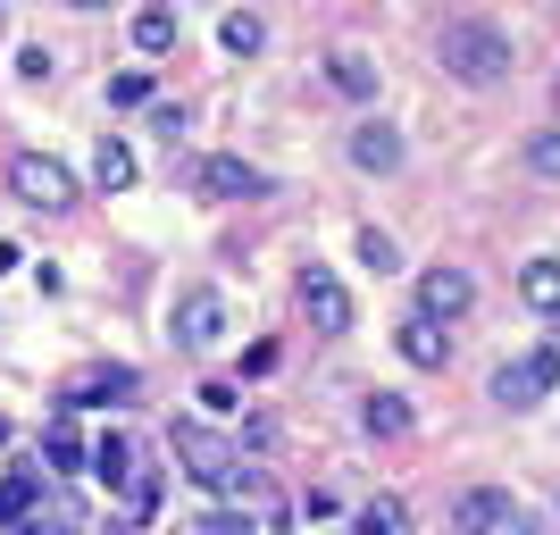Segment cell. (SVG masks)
<instances>
[{"label":"cell","mask_w":560,"mask_h":535,"mask_svg":"<svg viewBox=\"0 0 560 535\" xmlns=\"http://www.w3.org/2000/svg\"><path fill=\"white\" fill-rule=\"evenodd\" d=\"M135 394H142V376L117 369V360H93V369L68 376V410H84V402H135Z\"/></svg>","instance_id":"cell-7"},{"label":"cell","mask_w":560,"mask_h":535,"mask_svg":"<svg viewBox=\"0 0 560 535\" xmlns=\"http://www.w3.org/2000/svg\"><path fill=\"white\" fill-rule=\"evenodd\" d=\"M43 452H50V468H59V477H75V468L93 461V452H84V435H75V419H68V410H50V427H43Z\"/></svg>","instance_id":"cell-14"},{"label":"cell","mask_w":560,"mask_h":535,"mask_svg":"<svg viewBox=\"0 0 560 535\" xmlns=\"http://www.w3.org/2000/svg\"><path fill=\"white\" fill-rule=\"evenodd\" d=\"M93 477H101V486H126V493H135V477H142L135 443H126V435H101V443H93Z\"/></svg>","instance_id":"cell-15"},{"label":"cell","mask_w":560,"mask_h":535,"mask_svg":"<svg viewBox=\"0 0 560 535\" xmlns=\"http://www.w3.org/2000/svg\"><path fill=\"white\" fill-rule=\"evenodd\" d=\"M435 59H444V75H460V84H502V75H511V34L493 18H452L444 34H435Z\"/></svg>","instance_id":"cell-1"},{"label":"cell","mask_w":560,"mask_h":535,"mask_svg":"<svg viewBox=\"0 0 560 535\" xmlns=\"http://www.w3.org/2000/svg\"><path fill=\"white\" fill-rule=\"evenodd\" d=\"M259 43H268V34H259V18H243V9H234V18H226V50H243V59H252Z\"/></svg>","instance_id":"cell-24"},{"label":"cell","mask_w":560,"mask_h":535,"mask_svg":"<svg viewBox=\"0 0 560 535\" xmlns=\"http://www.w3.org/2000/svg\"><path fill=\"white\" fill-rule=\"evenodd\" d=\"M9 535H50V519H18V527H9Z\"/></svg>","instance_id":"cell-26"},{"label":"cell","mask_w":560,"mask_h":535,"mask_svg":"<svg viewBox=\"0 0 560 535\" xmlns=\"http://www.w3.org/2000/svg\"><path fill=\"white\" fill-rule=\"evenodd\" d=\"M192 185L210 193V201H252V193H268V176L252 160H234V151H210V160L192 167Z\"/></svg>","instance_id":"cell-6"},{"label":"cell","mask_w":560,"mask_h":535,"mask_svg":"<svg viewBox=\"0 0 560 535\" xmlns=\"http://www.w3.org/2000/svg\"><path fill=\"white\" fill-rule=\"evenodd\" d=\"M327 84H335V93H343V101H369L376 93V68H369V50H327Z\"/></svg>","instance_id":"cell-13"},{"label":"cell","mask_w":560,"mask_h":535,"mask_svg":"<svg viewBox=\"0 0 560 535\" xmlns=\"http://www.w3.org/2000/svg\"><path fill=\"white\" fill-rule=\"evenodd\" d=\"M527 167L560 185V135H552V126H544V135H527Z\"/></svg>","instance_id":"cell-23"},{"label":"cell","mask_w":560,"mask_h":535,"mask_svg":"<svg viewBox=\"0 0 560 535\" xmlns=\"http://www.w3.org/2000/svg\"><path fill=\"white\" fill-rule=\"evenodd\" d=\"M518 293H527V310H544V318L560 326V259H527V268H518Z\"/></svg>","instance_id":"cell-16"},{"label":"cell","mask_w":560,"mask_h":535,"mask_svg":"<svg viewBox=\"0 0 560 535\" xmlns=\"http://www.w3.org/2000/svg\"><path fill=\"white\" fill-rule=\"evenodd\" d=\"M493 527H511V493L502 486H468L460 502H452V535H493Z\"/></svg>","instance_id":"cell-9"},{"label":"cell","mask_w":560,"mask_h":535,"mask_svg":"<svg viewBox=\"0 0 560 535\" xmlns=\"http://www.w3.org/2000/svg\"><path fill=\"white\" fill-rule=\"evenodd\" d=\"M468 302H477V277H468V268H452V259L419 277V318L452 326V318H468Z\"/></svg>","instance_id":"cell-5"},{"label":"cell","mask_w":560,"mask_h":535,"mask_svg":"<svg viewBox=\"0 0 560 535\" xmlns=\"http://www.w3.org/2000/svg\"><path fill=\"white\" fill-rule=\"evenodd\" d=\"M302 318L318 326V335H343L351 326V293L327 277V268H302Z\"/></svg>","instance_id":"cell-8"},{"label":"cell","mask_w":560,"mask_h":535,"mask_svg":"<svg viewBox=\"0 0 560 535\" xmlns=\"http://www.w3.org/2000/svg\"><path fill=\"white\" fill-rule=\"evenodd\" d=\"M394 344H401V360H410V369H444V360H452V335H444L435 318H410Z\"/></svg>","instance_id":"cell-12"},{"label":"cell","mask_w":560,"mask_h":535,"mask_svg":"<svg viewBox=\"0 0 560 535\" xmlns=\"http://www.w3.org/2000/svg\"><path fill=\"white\" fill-rule=\"evenodd\" d=\"M135 43L142 50H167V43H176V18H167V9H142V18H135Z\"/></svg>","instance_id":"cell-22"},{"label":"cell","mask_w":560,"mask_h":535,"mask_svg":"<svg viewBox=\"0 0 560 535\" xmlns=\"http://www.w3.org/2000/svg\"><path fill=\"white\" fill-rule=\"evenodd\" d=\"M101 185H109V193H126V185H135V176H142V167H135V151H126V142H101Z\"/></svg>","instance_id":"cell-20"},{"label":"cell","mask_w":560,"mask_h":535,"mask_svg":"<svg viewBox=\"0 0 560 535\" xmlns=\"http://www.w3.org/2000/svg\"><path fill=\"white\" fill-rule=\"evenodd\" d=\"M218 326H226V302H218L210 284H192L185 302H176V344H218Z\"/></svg>","instance_id":"cell-10"},{"label":"cell","mask_w":560,"mask_h":535,"mask_svg":"<svg viewBox=\"0 0 560 535\" xmlns=\"http://www.w3.org/2000/svg\"><path fill=\"white\" fill-rule=\"evenodd\" d=\"M9 185H18L25 210H75V176L50 160V151H18V160H9Z\"/></svg>","instance_id":"cell-4"},{"label":"cell","mask_w":560,"mask_h":535,"mask_svg":"<svg viewBox=\"0 0 560 535\" xmlns=\"http://www.w3.org/2000/svg\"><path fill=\"white\" fill-rule=\"evenodd\" d=\"M552 385H560V344L527 351V360H502L493 369V410H536Z\"/></svg>","instance_id":"cell-3"},{"label":"cell","mask_w":560,"mask_h":535,"mask_svg":"<svg viewBox=\"0 0 560 535\" xmlns=\"http://www.w3.org/2000/svg\"><path fill=\"white\" fill-rule=\"evenodd\" d=\"M109 101H117V109H135V101H151V75H109Z\"/></svg>","instance_id":"cell-25"},{"label":"cell","mask_w":560,"mask_h":535,"mask_svg":"<svg viewBox=\"0 0 560 535\" xmlns=\"http://www.w3.org/2000/svg\"><path fill=\"white\" fill-rule=\"evenodd\" d=\"M34 493H43V477H34V468H9V486H0V535L34 511Z\"/></svg>","instance_id":"cell-17"},{"label":"cell","mask_w":560,"mask_h":535,"mask_svg":"<svg viewBox=\"0 0 560 535\" xmlns=\"http://www.w3.org/2000/svg\"><path fill=\"white\" fill-rule=\"evenodd\" d=\"M360 259H369L376 277H394V268H401V243H394L385 226H360Z\"/></svg>","instance_id":"cell-21"},{"label":"cell","mask_w":560,"mask_h":535,"mask_svg":"<svg viewBox=\"0 0 560 535\" xmlns=\"http://www.w3.org/2000/svg\"><path fill=\"white\" fill-rule=\"evenodd\" d=\"M75 9H109V0H75Z\"/></svg>","instance_id":"cell-27"},{"label":"cell","mask_w":560,"mask_h":535,"mask_svg":"<svg viewBox=\"0 0 560 535\" xmlns=\"http://www.w3.org/2000/svg\"><path fill=\"white\" fill-rule=\"evenodd\" d=\"M351 167H369V176H394V167H401V135L369 117V126L351 135Z\"/></svg>","instance_id":"cell-11"},{"label":"cell","mask_w":560,"mask_h":535,"mask_svg":"<svg viewBox=\"0 0 560 535\" xmlns=\"http://www.w3.org/2000/svg\"><path fill=\"white\" fill-rule=\"evenodd\" d=\"M360 535H410V511H401L394 493H376V502H360V519H351Z\"/></svg>","instance_id":"cell-18"},{"label":"cell","mask_w":560,"mask_h":535,"mask_svg":"<svg viewBox=\"0 0 560 535\" xmlns=\"http://www.w3.org/2000/svg\"><path fill=\"white\" fill-rule=\"evenodd\" d=\"M167 443H176V468H185L201 493H259V468L243 461L226 435H210V427H176Z\"/></svg>","instance_id":"cell-2"},{"label":"cell","mask_w":560,"mask_h":535,"mask_svg":"<svg viewBox=\"0 0 560 535\" xmlns=\"http://www.w3.org/2000/svg\"><path fill=\"white\" fill-rule=\"evenodd\" d=\"M369 435H410V402L401 394H369Z\"/></svg>","instance_id":"cell-19"}]
</instances>
